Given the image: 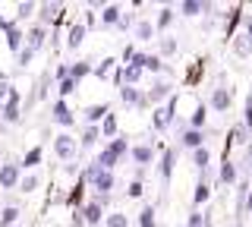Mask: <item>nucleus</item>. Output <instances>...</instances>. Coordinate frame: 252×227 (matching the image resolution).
<instances>
[{"label":"nucleus","mask_w":252,"mask_h":227,"mask_svg":"<svg viewBox=\"0 0 252 227\" xmlns=\"http://www.w3.org/2000/svg\"><path fill=\"white\" fill-rule=\"evenodd\" d=\"M85 180H89V183H92L101 195H107L110 190H114V174H110V170H104L101 164H92V167L85 170Z\"/></svg>","instance_id":"obj_1"},{"label":"nucleus","mask_w":252,"mask_h":227,"mask_svg":"<svg viewBox=\"0 0 252 227\" xmlns=\"http://www.w3.org/2000/svg\"><path fill=\"white\" fill-rule=\"evenodd\" d=\"M126 152H129V145H126V139H114V142H110V145L104 148V152L98 155V161H94V164H101L104 170H110V167L117 164V158H123Z\"/></svg>","instance_id":"obj_2"},{"label":"nucleus","mask_w":252,"mask_h":227,"mask_svg":"<svg viewBox=\"0 0 252 227\" xmlns=\"http://www.w3.org/2000/svg\"><path fill=\"white\" fill-rule=\"evenodd\" d=\"M54 152H57V158H63V161L76 158V139L66 136V132H60V136L54 139Z\"/></svg>","instance_id":"obj_3"},{"label":"nucleus","mask_w":252,"mask_h":227,"mask_svg":"<svg viewBox=\"0 0 252 227\" xmlns=\"http://www.w3.org/2000/svg\"><path fill=\"white\" fill-rule=\"evenodd\" d=\"M19 164H0V186L3 190H13V186H19Z\"/></svg>","instance_id":"obj_4"},{"label":"nucleus","mask_w":252,"mask_h":227,"mask_svg":"<svg viewBox=\"0 0 252 227\" xmlns=\"http://www.w3.org/2000/svg\"><path fill=\"white\" fill-rule=\"evenodd\" d=\"M230 101H233V92L227 89V85H218V89L211 92V107H215V111H220V114L230 107Z\"/></svg>","instance_id":"obj_5"},{"label":"nucleus","mask_w":252,"mask_h":227,"mask_svg":"<svg viewBox=\"0 0 252 227\" xmlns=\"http://www.w3.org/2000/svg\"><path fill=\"white\" fill-rule=\"evenodd\" d=\"M51 117H54V123H60V127H73L76 123V117L73 111H69L63 101H54V107H51Z\"/></svg>","instance_id":"obj_6"},{"label":"nucleus","mask_w":252,"mask_h":227,"mask_svg":"<svg viewBox=\"0 0 252 227\" xmlns=\"http://www.w3.org/2000/svg\"><path fill=\"white\" fill-rule=\"evenodd\" d=\"M164 98H170V82H155L145 95L148 104H158V101H164Z\"/></svg>","instance_id":"obj_7"},{"label":"nucleus","mask_w":252,"mask_h":227,"mask_svg":"<svg viewBox=\"0 0 252 227\" xmlns=\"http://www.w3.org/2000/svg\"><path fill=\"white\" fill-rule=\"evenodd\" d=\"M120 98H123V104H145V95L136 85H120Z\"/></svg>","instance_id":"obj_8"},{"label":"nucleus","mask_w":252,"mask_h":227,"mask_svg":"<svg viewBox=\"0 0 252 227\" xmlns=\"http://www.w3.org/2000/svg\"><path fill=\"white\" fill-rule=\"evenodd\" d=\"M107 117H110V107L107 104H92L89 111H85V120H89V123H98V120L104 123Z\"/></svg>","instance_id":"obj_9"},{"label":"nucleus","mask_w":252,"mask_h":227,"mask_svg":"<svg viewBox=\"0 0 252 227\" xmlns=\"http://www.w3.org/2000/svg\"><path fill=\"white\" fill-rule=\"evenodd\" d=\"M101 22H104V26H120V22H123V10H120V6H104Z\"/></svg>","instance_id":"obj_10"},{"label":"nucleus","mask_w":252,"mask_h":227,"mask_svg":"<svg viewBox=\"0 0 252 227\" xmlns=\"http://www.w3.org/2000/svg\"><path fill=\"white\" fill-rule=\"evenodd\" d=\"M82 38H85V22H73V26H69L66 44H69V48H79V44H82Z\"/></svg>","instance_id":"obj_11"},{"label":"nucleus","mask_w":252,"mask_h":227,"mask_svg":"<svg viewBox=\"0 0 252 227\" xmlns=\"http://www.w3.org/2000/svg\"><path fill=\"white\" fill-rule=\"evenodd\" d=\"M233 54H236V57H249V54H252L249 35H236V38H233Z\"/></svg>","instance_id":"obj_12"},{"label":"nucleus","mask_w":252,"mask_h":227,"mask_svg":"<svg viewBox=\"0 0 252 227\" xmlns=\"http://www.w3.org/2000/svg\"><path fill=\"white\" fill-rule=\"evenodd\" d=\"M202 139H205V136H202L199 130H186L183 136H180V142H183L186 148H205V145H202Z\"/></svg>","instance_id":"obj_13"},{"label":"nucleus","mask_w":252,"mask_h":227,"mask_svg":"<svg viewBox=\"0 0 252 227\" xmlns=\"http://www.w3.org/2000/svg\"><path fill=\"white\" fill-rule=\"evenodd\" d=\"M152 158H155L152 145H136V148H132V161H136V164H148Z\"/></svg>","instance_id":"obj_14"},{"label":"nucleus","mask_w":252,"mask_h":227,"mask_svg":"<svg viewBox=\"0 0 252 227\" xmlns=\"http://www.w3.org/2000/svg\"><path fill=\"white\" fill-rule=\"evenodd\" d=\"M16 221H19V208H16V205H10V208L0 211V227H13Z\"/></svg>","instance_id":"obj_15"},{"label":"nucleus","mask_w":252,"mask_h":227,"mask_svg":"<svg viewBox=\"0 0 252 227\" xmlns=\"http://www.w3.org/2000/svg\"><path fill=\"white\" fill-rule=\"evenodd\" d=\"M180 10H183L186 16H199V13L208 10V3H199V0H186V3H180Z\"/></svg>","instance_id":"obj_16"},{"label":"nucleus","mask_w":252,"mask_h":227,"mask_svg":"<svg viewBox=\"0 0 252 227\" xmlns=\"http://www.w3.org/2000/svg\"><path fill=\"white\" fill-rule=\"evenodd\" d=\"M57 16H60V3H44V6H41V26L54 22Z\"/></svg>","instance_id":"obj_17"},{"label":"nucleus","mask_w":252,"mask_h":227,"mask_svg":"<svg viewBox=\"0 0 252 227\" xmlns=\"http://www.w3.org/2000/svg\"><path fill=\"white\" fill-rule=\"evenodd\" d=\"M41 44H44V26H35V29L29 32V48H32V51H38Z\"/></svg>","instance_id":"obj_18"},{"label":"nucleus","mask_w":252,"mask_h":227,"mask_svg":"<svg viewBox=\"0 0 252 227\" xmlns=\"http://www.w3.org/2000/svg\"><path fill=\"white\" fill-rule=\"evenodd\" d=\"M104 227H129V218H126L123 211H110L107 221H104Z\"/></svg>","instance_id":"obj_19"},{"label":"nucleus","mask_w":252,"mask_h":227,"mask_svg":"<svg viewBox=\"0 0 252 227\" xmlns=\"http://www.w3.org/2000/svg\"><path fill=\"white\" fill-rule=\"evenodd\" d=\"M139 76H142V69L129 64V66H126V69H123V73H120V85H132V82H136V79H139Z\"/></svg>","instance_id":"obj_20"},{"label":"nucleus","mask_w":252,"mask_h":227,"mask_svg":"<svg viewBox=\"0 0 252 227\" xmlns=\"http://www.w3.org/2000/svg\"><path fill=\"white\" fill-rule=\"evenodd\" d=\"M192 161H195V167H199L202 174H205V167H208V161H211V152H208V148H195Z\"/></svg>","instance_id":"obj_21"},{"label":"nucleus","mask_w":252,"mask_h":227,"mask_svg":"<svg viewBox=\"0 0 252 227\" xmlns=\"http://www.w3.org/2000/svg\"><path fill=\"white\" fill-rule=\"evenodd\" d=\"M82 215H85V221H89V224H98V221H101V202H92V205H85Z\"/></svg>","instance_id":"obj_22"},{"label":"nucleus","mask_w":252,"mask_h":227,"mask_svg":"<svg viewBox=\"0 0 252 227\" xmlns=\"http://www.w3.org/2000/svg\"><path fill=\"white\" fill-rule=\"evenodd\" d=\"M114 64H117V60H110V57H107V60H101V64L94 66V76H98V79H107V76L114 73Z\"/></svg>","instance_id":"obj_23"},{"label":"nucleus","mask_w":252,"mask_h":227,"mask_svg":"<svg viewBox=\"0 0 252 227\" xmlns=\"http://www.w3.org/2000/svg\"><path fill=\"white\" fill-rule=\"evenodd\" d=\"M152 35H155L152 22H139V26H136V38H139V41H152Z\"/></svg>","instance_id":"obj_24"},{"label":"nucleus","mask_w":252,"mask_h":227,"mask_svg":"<svg viewBox=\"0 0 252 227\" xmlns=\"http://www.w3.org/2000/svg\"><path fill=\"white\" fill-rule=\"evenodd\" d=\"M173 161H177V148H167V155H164V164H161V174H164V177H170Z\"/></svg>","instance_id":"obj_25"},{"label":"nucleus","mask_w":252,"mask_h":227,"mask_svg":"<svg viewBox=\"0 0 252 227\" xmlns=\"http://www.w3.org/2000/svg\"><path fill=\"white\" fill-rule=\"evenodd\" d=\"M38 183H41L38 174H26V177H22V183H19V190L22 193H32V190H38Z\"/></svg>","instance_id":"obj_26"},{"label":"nucleus","mask_w":252,"mask_h":227,"mask_svg":"<svg viewBox=\"0 0 252 227\" xmlns=\"http://www.w3.org/2000/svg\"><path fill=\"white\" fill-rule=\"evenodd\" d=\"M89 73H94V69H92L89 64H73V66H69V76H73L76 82L82 79V76H89Z\"/></svg>","instance_id":"obj_27"},{"label":"nucleus","mask_w":252,"mask_h":227,"mask_svg":"<svg viewBox=\"0 0 252 227\" xmlns=\"http://www.w3.org/2000/svg\"><path fill=\"white\" fill-rule=\"evenodd\" d=\"M236 180V167L230 161H224V167H220V183H233Z\"/></svg>","instance_id":"obj_28"},{"label":"nucleus","mask_w":252,"mask_h":227,"mask_svg":"<svg viewBox=\"0 0 252 227\" xmlns=\"http://www.w3.org/2000/svg\"><path fill=\"white\" fill-rule=\"evenodd\" d=\"M139 227H155V208H152V205L142 208V215H139Z\"/></svg>","instance_id":"obj_29"},{"label":"nucleus","mask_w":252,"mask_h":227,"mask_svg":"<svg viewBox=\"0 0 252 227\" xmlns=\"http://www.w3.org/2000/svg\"><path fill=\"white\" fill-rule=\"evenodd\" d=\"M41 148H32V152H26V161H22V167H35L38 161H41Z\"/></svg>","instance_id":"obj_30"},{"label":"nucleus","mask_w":252,"mask_h":227,"mask_svg":"<svg viewBox=\"0 0 252 227\" xmlns=\"http://www.w3.org/2000/svg\"><path fill=\"white\" fill-rule=\"evenodd\" d=\"M161 54H164V57L177 54V38H161Z\"/></svg>","instance_id":"obj_31"},{"label":"nucleus","mask_w":252,"mask_h":227,"mask_svg":"<svg viewBox=\"0 0 252 227\" xmlns=\"http://www.w3.org/2000/svg\"><path fill=\"white\" fill-rule=\"evenodd\" d=\"M170 22H173V10H170V6H164L161 16H158V29H167Z\"/></svg>","instance_id":"obj_32"},{"label":"nucleus","mask_w":252,"mask_h":227,"mask_svg":"<svg viewBox=\"0 0 252 227\" xmlns=\"http://www.w3.org/2000/svg\"><path fill=\"white\" fill-rule=\"evenodd\" d=\"M208 195H211V190L205 183H199L195 186V205H202V202H208Z\"/></svg>","instance_id":"obj_33"},{"label":"nucleus","mask_w":252,"mask_h":227,"mask_svg":"<svg viewBox=\"0 0 252 227\" xmlns=\"http://www.w3.org/2000/svg\"><path fill=\"white\" fill-rule=\"evenodd\" d=\"M101 132H104V136H114V132H117V117H114V114H110L107 120L101 123Z\"/></svg>","instance_id":"obj_34"},{"label":"nucleus","mask_w":252,"mask_h":227,"mask_svg":"<svg viewBox=\"0 0 252 227\" xmlns=\"http://www.w3.org/2000/svg\"><path fill=\"white\" fill-rule=\"evenodd\" d=\"M94 142H98V130L89 127V130H85V136H82V145L89 148V145H94Z\"/></svg>","instance_id":"obj_35"},{"label":"nucleus","mask_w":252,"mask_h":227,"mask_svg":"<svg viewBox=\"0 0 252 227\" xmlns=\"http://www.w3.org/2000/svg\"><path fill=\"white\" fill-rule=\"evenodd\" d=\"M73 92H76V79L69 76V79H63V82H60V95H73Z\"/></svg>","instance_id":"obj_36"},{"label":"nucleus","mask_w":252,"mask_h":227,"mask_svg":"<svg viewBox=\"0 0 252 227\" xmlns=\"http://www.w3.org/2000/svg\"><path fill=\"white\" fill-rule=\"evenodd\" d=\"M202 123H205V107H195L192 111V130H199Z\"/></svg>","instance_id":"obj_37"},{"label":"nucleus","mask_w":252,"mask_h":227,"mask_svg":"<svg viewBox=\"0 0 252 227\" xmlns=\"http://www.w3.org/2000/svg\"><path fill=\"white\" fill-rule=\"evenodd\" d=\"M16 13H19V19H26V16L35 13V3H19V6H16Z\"/></svg>","instance_id":"obj_38"},{"label":"nucleus","mask_w":252,"mask_h":227,"mask_svg":"<svg viewBox=\"0 0 252 227\" xmlns=\"http://www.w3.org/2000/svg\"><path fill=\"white\" fill-rule=\"evenodd\" d=\"M32 54H35V51H32V48H22V51H19V66H29Z\"/></svg>","instance_id":"obj_39"},{"label":"nucleus","mask_w":252,"mask_h":227,"mask_svg":"<svg viewBox=\"0 0 252 227\" xmlns=\"http://www.w3.org/2000/svg\"><path fill=\"white\" fill-rule=\"evenodd\" d=\"M142 193H145V190H142V183H139V180H132V183H129V195H132V199H139Z\"/></svg>","instance_id":"obj_40"},{"label":"nucleus","mask_w":252,"mask_h":227,"mask_svg":"<svg viewBox=\"0 0 252 227\" xmlns=\"http://www.w3.org/2000/svg\"><path fill=\"white\" fill-rule=\"evenodd\" d=\"M189 227H205V218L202 215H189Z\"/></svg>","instance_id":"obj_41"},{"label":"nucleus","mask_w":252,"mask_h":227,"mask_svg":"<svg viewBox=\"0 0 252 227\" xmlns=\"http://www.w3.org/2000/svg\"><path fill=\"white\" fill-rule=\"evenodd\" d=\"M246 127H252V98L246 101Z\"/></svg>","instance_id":"obj_42"},{"label":"nucleus","mask_w":252,"mask_h":227,"mask_svg":"<svg viewBox=\"0 0 252 227\" xmlns=\"http://www.w3.org/2000/svg\"><path fill=\"white\" fill-rule=\"evenodd\" d=\"M246 35H249V41H252V19L246 22Z\"/></svg>","instance_id":"obj_43"},{"label":"nucleus","mask_w":252,"mask_h":227,"mask_svg":"<svg viewBox=\"0 0 252 227\" xmlns=\"http://www.w3.org/2000/svg\"><path fill=\"white\" fill-rule=\"evenodd\" d=\"M249 215H252V195H249Z\"/></svg>","instance_id":"obj_44"}]
</instances>
